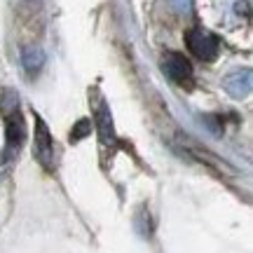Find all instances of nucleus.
<instances>
[{
  "label": "nucleus",
  "mask_w": 253,
  "mask_h": 253,
  "mask_svg": "<svg viewBox=\"0 0 253 253\" xmlns=\"http://www.w3.org/2000/svg\"><path fill=\"white\" fill-rule=\"evenodd\" d=\"M0 113L5 118V131H7V145H5V157H14L21 150V143L26 138V125L19 110V96L14 91H5L0 101Z\"/></svg>",
  "instance_id": "f257e3e1"
},
{
  "label": "nucleus",
  "mask_w": 253,
  "mask_h": 253,
  "mask_svg": "<svg viewBox=\"0 0 253 253\" xmlns=\"http://www.w3.org/2000/svg\"><path fill=\"white\" fill-rule=\"evenodd\" d=\"M185 42H188L190 52L202 59V61H213L218 56V49H220V42H218V38L207 31V28H190L188 33H185Z\"/></svg>",
  "instance_id": "f03ea898"
},
{
  "label": "nucleus",
  "mask_w": 253,
  "mask_h": 253,
  "mask_svg": "<svg viewBox=\"0 0 253 253\" xmlns=\"http://www.w3.org/2000/svg\"><path fill=\"white\" fill-rule=\"evenodd\" d=\"M162 71L164 75L173 82V84H178V87H192V66L190 61L185 59L183 54L178 52H169V54H164L162 59Z\"/></svg>",
  "instance_id": "7ed1b4c3"
},
{
  "label": "nucleus",
  "mask_w": 253,
  "mask_h": 253,
  "mask_svg": "<svg viewBox=\"0 0 253 253\" xmlns=\"http://www.w3.org/2000/svg\"><path fill=\"white\" fill-rule=\"evenodd\" d=\"M33 155L36 160L47 171L54 169V143H52V136H49V129L42 122L40 115H36V143H33Z\"/></svg>",
  "instance_id": "20e7f679"
},
{
  "label": "nucleus",
  "mask_w": 253,
  "mask_h": 253,
  "mask_svg": "<svg viewBox=\"0 0 253 253\" xmlns=\"http://www.w3.org/2000/svg\"><path fill=\"white\" fill-rule=\"evenodd\" d=\"M223 87L230 96H235V99H246L249 94H251V87H253V73L251 68H244V71H235L230 73L223 82Z\"/></svg>",
  "instance_id": "39448f33"
},
{
  "label": "nucleus",
  "mask_w": 253,
  "mask_h": 253,
  "mask_svg": "<svg viewBox=\"0 0 253 253\" xmlns=\"http://www.w3.org/2000/svg\"><path fill=\"white\" fill-rule=\"evenodd\" d=\"M94 118H96V126H99L101 134V143L103 145H113L115 143V129H113V118H110V110L106 106V101L96 94V103H94Z\"/></svg>",
  "instance_id": "423d86ee"
},
{
  "label": "nucleus",
  "mask_w": 253,
  "mask_h": 253,
  "mask_svg": "<svg viewBox=\"0 0 253 253\" xmlns=\"http://www.w3.org/2000/svg\"><path fill=\"white\" fill-rule=\"evenodd\" d=\"M42 63H45V52L40 49V47H26L24 52H21V66L26 68L28 75H33L42 68Z\"/></svg>",
  "instance_id": "0eeeda50"
},
{
  "label": "nucleus",
  "mask_w": 253,
  "mask_h": 253,
  "mask_svg": "<svg viewBox=\"0 0 253 253\" xmlns=\"http://www.w3.org/2000/svg\"><path fill=\"white\" fill-rule=\"evenodd\" d=\"M192 2H195V0H169L171 9H176L178 14H190V12H192Z\"/></svg>",
  "instance_id": "6e6552de"
}]
</instances>
